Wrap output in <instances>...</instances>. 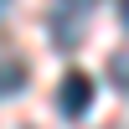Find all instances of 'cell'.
I'll return each mask as SVG.
<instances>
[{"label": "cell", "mask_w": 129, "mask_h": 129, "mask_svg": "<svg viewBox=\"0 0 129 129\" xmlns=\"http://www.w3.org/2000/svg\"><path fill=\"white\" fill-rule=\"evenodd\" d=\"M109 78H114V83L129 93V47H119V52L109 57Z\"/></svg>", "instance_id": "4"}, {"label": "cell", "mask_w": 129, "mask_h": 129, "mask_svg": "<svg viewBox=\"0 0 129 129\" xmlns=\"http://www.w3.org/2000/svg\"><path fill=\"white\" fill-rule=\"evenodd\" d=\"M21 88H26V62L21 57H0V98H10Z\"/></svg>", "instance_id": "3"}, {"label": "cell", "mask_w": 129, "mask_h": 129, "mask_svg": "<svg viewBox=\"0 0 129 129\" xmlns=\"http://www.w3.org/2000/svg\"><path fill=\"white\" fill-rule=\"evenodd\" d=\"M5 10H10V0H0V21H5Z\"/></svg>", "instance_id": "6"}, {"label": "cell", "mask_w": 129, "mask_h": 129, "mask_svg": "<svg viewBox=\"0 0 129 129\" xmlns=\"http://www.w3.org/2000/svg\"><path fill=\"white\" fill-rule=\"evenodd\" d=\"M88 103H93V78H88V72H67L62 88H57V109L67 114V119H83Z\"/></svg>", "instance_id": "2"}, {"label": "cell", "mask_w": 129, "mask_h": 129, "mask_svg": "<svg viewBox=\"0 0 129 129\" xmlns=\"http://www.w3.org/2000/svg\"><path fill=\"white\" fill-rule=\"evenodd\" d=\"M119 21H124V26H129V0H119Z\"/></svg>", "instance_id": "5"}, {"label": "cell", "mask_w": 129, "mask_h": 129, "mask_svg": "<svg viewBox=\"0 0 129 129\" xmlns=\"http://www.w3.org/2000/svg\"><path fill=\"white\" fill-rule=\"evenodd\" d=\"M98 0H57V10H52V41L57 47H78L83 31H88V16Z\"/></svg>", "instance_id": "1"}]
</instances>
